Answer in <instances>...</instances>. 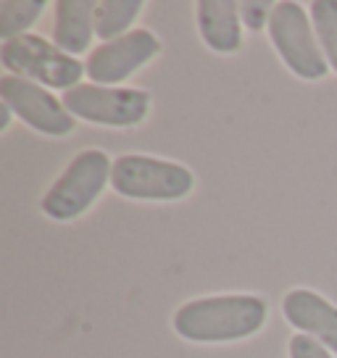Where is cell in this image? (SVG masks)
Listing matches in <instances>:
<instances>
[{
  "label": "cell",
  "mask_w": 337,
  "mask_h": 358,
  "mask_svg": "<svg viewBox=\"0 0 337 358\" xmlns=\"http://www.w3.org/2000/svg\"><path fill=\"white\" fill-rule=\"evenodd\" d=\"M45 11V0H3L0 3V37L3 43L22 37Z\"/></svg>",
  "instance_id": "obj_13"
},
{
  "label": "cell",
  "mask_w": 337,
  "mask_h": 358,
  "mask_svg": "<svg viewBox=\"0 0 337 358\" xmlns=\"http://www.w3.org/2000/svg\"><path fill=\"white\" fill-rule=\"evenodd\" d=\"M161 50V43L153 32L148 29H132V32L116 37L111 43H103L95 48L87 58V77L98 82L103 87L116 85L135 74L140 66H145L148 61H153Z\"/></svg>",
  "instance_id": "obj_8"
},
{
  "label": "cell",
  "mask_w": 337,
  "mask_h": 358,
  "mask_svg": "<svg viewBox=\"0 0 337 358\" xmlns=\"http://www.w3.org/2000/svg\"><path fill=\"white\" fill-rule=\"evenodd\" d=\"M3 66L13 71L16 77L43 82L56 90H74L85 74V66L74 56L64 53L61 48L48 43L37 34H22L6 40L0 48Z\"/></svg>",
  "instance_id": "obj_4"
},
{
  "label": "cell",
  "mask_w": 337,
  "mask_h": 358,
  "mask_svg": "<svg viewBox=\"0 0 337 358\" xmlns=\"http://www.w3.org/2000/svg\"><path fill=\"white\" fill-rule=\"evenodd\" d=\"M266 322V303L256 295H216L185 303L174 313L177 335L190 343H232L256 335Z\"/></svg>",
  "instance_id": "obj_1"
},
{
  "label": "cell",
  "mask_w": 337,
  "mask_h": 358,
  "mask_svg": "<svg viewBox=\"0 0 337 358\" xmlns=\"http://www.w3.org/2000/svg\"><path fill=\"white\" fill-rule=\"evenodd\" d=\"M198 29L203 43L216 53H235L240 34V3L235 0H201L198 3Z\"/></svg>",
  "instance_id": "obj_10"
},
{
  "label": "cell",
  "mask_w": 337,
  "mask_h": 358,
  "mask_svg": "<svg viewBox=\"0 0 337 358\" xmlns=\"http://www.w3.org/2000/svg\"><path fill=\"white\" fill-rule=\"evenodd\" d=\"M143 11V3L140 0H106L98 3V11H95V34L101 37L103 43H111L116 37H122L132 22Z\"/></svg>",
  "instance_id": "obj_12"
},
{
  "label": "cell",
  "mask_w": 337,
  "mask_h": 358,
  "mask_svg": "<svg viewBox=\"0 0 337 358\" xmlns=\"http://www.w3.org/2000/svg\"><path fill=\"white\" fill-rule=\"evenodd\" d=\"M95 0H61L56 3L53 43L64 53H85L95 34Z\"/></svg>",
  "instance_id": "obj_11"
},
{
  "label": "cell",
  "mask_w": 337,
  "mask_h": 358,
  "mask_svg": "<svg viewBox=\"0 0 337 358\" xmlns=\"http://www.w3.org/2000/svg\"><path fill=\"white\" fill-rule=\"evenodd\" d=\"M274 6L266 0H245L240 3V19L250 27V29H264V24L271 22Z\"/></svg>",
  "instance_id": "obj_15"
},
{
  "label": "cell",
  "mask_w": 337,
  "mask_h": 358,
  "mask_svg": "<svg viewBox=\"0 0 337 358\" xmlns=\"http://www.w3.org/2000/svg\"><path fill=\"white\" fill-rule=\"evenodd\" d=\"M311 22H314V32L319 37L322 53L337 71V0H314Z\"/></svg>",
  "instance_id": "obj_14"
},
{
  "label": "cell",
  "mask_w": 337,
  "mask_h": 358,
  "mask_svg": "<svg viewBox=\"0 0 337 358\" xmlns=\"http://www.w3.org/2000/svg\"><path fill=\"white\" fill-rule=\"evenodd\" d=\"M271 45L277 48L282 61L287 64L295 77L322 79L327 77V58L316 45V34L306 16L303 6L298 3H277L269 22Z\"/></svg>",
  "instance_id": "obj_5"
},
{
  "label": "cell",
  "mask_w": 337,
  "mask_h": 358,
  "mask_svg": "<svg viewBox=\"0 0 337 358\" xmlns=\"http://www.w3.org/2000/svg\"><path fill=\"white\" fill-rule=\"evenodd\" d=\"M64 106L71 116L106 127H135L150 111V95L135 87L77 85L64 92Z\"/></svg>",
  "instance_id": "obj_6"
},
{
  "label": "cell",
  "mask_w": 337,
  "mask_h": 358,
  "mask_svg": "<svg viewBox=\"0 0 337 358\" xmlns=\"http://www.w3.org/2000/svg\"><path fill=\"white\" fill-rule=\"evenodd\" d=\"M282 311L295 329H301V335L316 337L337 353V306L311 290H292L285 295Z\"/></svg>",
  "instance_id": "obj_9"
},
{
  "label": "cell",
  "mask_w": 337,
  "mask_h": 358,
  "mask_svg": "<svg viewBox=\"0 0 337 358\" xmlns=\"http://www.w3.org/2000/svg\"><path fill=\"white\" fill-rule=\"evenodd\" d=\"M0 98L22 122H27L37 132L61 137L74 129V119L66 111V106L32 79L16 77V74L3 77L0 79Z\"/></svg>",
  "instance_id": "obj_7"
},
{
  "label": "cell",
  "mask_w": 337,
  "mask_h": 358,
  "mask_svg": "<svg viewBox=\"0 0 337 358\" xmlns=\"http://www.w3.org/2000/svg\"><path fill=\"white\" fill-rule=\"evenodd\" d=\"M192 185L190 169L150 156L127 153L111 169V187L132 201H180L190 195Z\"/></svg>",
  "instance_id": "obj_2"
},
{
  "label": "cell",
  "mask_w": 337,
  "mask_h": 358,
  "mask_svg": "<svg viewBox=\"0 0 337 358\" xmlns=\"http://www.w3.org/2000/svg\"><path fill=\"white\" fill-rule=\"evenodd\" d=\"M111 158L103 150H82L45 192L43 211L56 222L82 216L98 201L106 182H111Z\"/></svg>",
  "instance_id": "obj_3"
},
{
  "label": "cell",
  "mask_w": 337,
  "mask_h": 358,
  "mask_svg": "<svg viewBox=\"0 0 337 358\" xmlns=\"http://www.w3.org/2000/svg\"><path fill=\"white\" fill-rule=\"evenodd\" d=\"M11 108H8V106H6V103H3V106H0V129H6V127H8V122H11Z\"/></svg>",
  "instance_id": "obj_17"
},
{
  "label": "cell",
  "mask_w": 337,
  "mask_h": 358,
  "mask_svg": "<svg viewBox=\"0 0 337 358\" xmlns=\"http://www.w3.org/2000/svg\"><path fill=\"white\" fill-rule=\"evenodd\" d=\"M290 358H332L329 348H324L316 337L292 335L290 340Z\"/></svg>",
  "instance_id": "obj_16"
}]
</instances>
